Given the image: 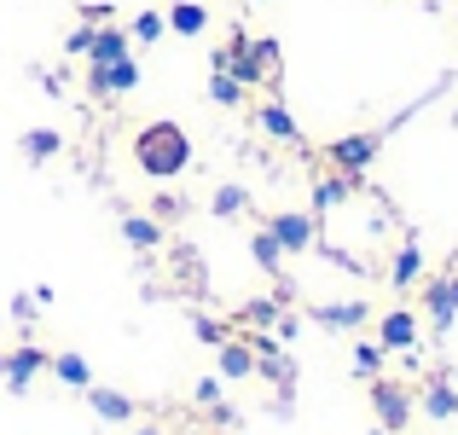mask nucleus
<instances>
[{"label":"nucleus","instance_id":"nucleus-27","mask_svg":"<svg viewBox=\"0 0 458 435\" xmlns=\"http://www.w3.org/2000/svg\"><path fill=\"white\" fill-rule=\"evenodd\" d=\"M191 337H198V343H209V348H221L226 337H233V325H226V320H209V313H198V320H191Z\"/></svg>","mask_w":458,"mask_h":435},{"label":"nucleus","instance_id":"nucleus-9","mask_svg":"<svg viewBox=\"0 0 458 435\" xmlns=\"http://www.w3.org/2000/svg\"><path fill=\"white\" fill-rule=\"evenodd\" d=\"M88 406L105 418V424H134V418H140V406L128 401L123 389H105V383H88Z\"/></svg>","mask_w":458,"mask_h":435},{"label":"nucleus","instance_id":"nucleus-24","mask_svg":"<svg viewBox=\"0 0 458 435\" xmlns=\"http://www.w3.org/2000/svg\"><path fill=\"white\" fill-rule=\"evenodd\" d=\"M128 35H134L140 47H157V41L168 35V18H163V12H140V18L128 23Z\"/></svg>","mask_w":458,"mask_h":435},{"label":"nucleus","instance_id":"nucleus-14","mask_svg":"<svg viewBox=\"0 0 458 435\" xmlns=\"http://www.w3.org/2000/svg\"><path fill=\"white\" fill-rule=\"evenodd\" d=\"M366 302H325V308H313V320L325 325V331H360L366 325Z\"/></svg>","mask_w":458,"mask_h":435},{"label":"nucleus","instance_id":"nucleus-12","mask_svg":"<svg viewBox=\"0 0 458 435\" xmlns=\"http://www.w3.org/2000/svg\"><path fill=\"white\" fill-rule=\"evenodd\" d=\"M256 128H261V134H267V140H284V145H302V128H296V116L284 111L279 99H267V105H261V111H256Z\"/></svg>","mask_w":458,"mask_h":435},{"label":"nucleus","instance_id":"nucleus-13","mask_svg":"<svg viewBox=\"0 0 458 435\" xmlns=\"http://www.w3.org/2000/svg\"><path fill=\"white\" fill-rule=\"evenodd\" d=\"M424 308H429V320H436V331H447L458 320V279H436L424 290Z\"/></svg>","mask_w":458,"mask_h":435},{"label":"nucleus","instance_id":"nucleus-31","mask_svg":"<svg viewBox=\"0 0 458 435\" xmlns=\"http://www.w3.org/2000/svg\"><path fill=\"white\" fill-rule=\"evenodd\" d=\"M35 313H41V302H35V296H12V320H18L23 331L35 325Z\"/></svg>","mask_w":458,"mask_h":435},{"label":"nucleus","instance_id":"nucleus-11","mask_svg":"<svg viewBox=\"0 0 458 435\" xmlns=\"http://www.w3.org/2000/svg\"><path fill=\"white\" fill-rule=\"evenodd\" d=\"M377 343H383V348H401V354H406V348L418 343V313H406V308L383 313V320H377Z\"/></svg>","mask_w":458,"mask_h":435},{"label":"nucleus","instance_id":"nucleus-5","mask_svg":"<svg viewBox=\"0 0 458 435\" xmlns=\"http://www.w3.org/2000/svg\"><path fill=\"white\" fill-rule=\"evenodd\" d=\"M267 233L279 238V250H284V256H302V250L319 244V221H313V215H296V209L267 215Z\"/></svg>","mask_w":458,"mask_h":435},{"label":"nucleus","instance_id":"nucleus-20","mask_svg":"<svg viewBox=\"0 0 458 435\" xmlns=\"http://www.w3.org/2000/svg\"><path fill=\"white\" fill-rule=\"evenodd\" d=\"M58 151H64V134H58V128H30V134H23V157H30V163H53Z\"/></svg>","mask_w":458,"mask_h":435},{"label":"nucleus","instance_id":"nucleus-19","mask_svg":"<svg viewBox=\"0 0 458 435\" xmlns=\"http://www.w3.org/2000/svg\"><path fill=\"white\" fill-rule=\"evenodd\" d=\"M250 256H256V268L273 273V279L284 273V250H279V238H273L267 226H261V233H250Z\"/></svg>","mask_w":458,"mask_h":435},{"label":"nucleus","instance_id":"nucleus-25","mask_svg":"<svg viewBox=\"0 0 458 435\" xmlns=\"http://www.w3.org/2000/svg\"><path fill=\"white\" fill-rule=\"evenodd\" d=\"M383 354H389L383 343H354V378H383Z\"/></svg>","mask_w":458,"mask_h":435},{"label":"nucleus","instance_id":"nucleus-26","mask_svg":"<svg viewBox=\"0 0 458 435\" xmlns=\"http://www.w3.org/2000/svg\"><path fill=\"white\" fill-rule=\"evenodd\" d=\"M174 273H180V285L203 290V256H198L191 244H174Z\"/></svg>","mask_w":458,"mask_h":435},{"label":"nucleus","instance_id":"nucleus-29","mask_svg":"<svg viewBox=\"0 0 458 435\" xmlns=\"http://www.w3.org/2000/svg\"><path fill=\"white\" fill-rule=\"evenodd\" d=\"M64 53H70V58H88V53H93V23H81V30H70Z\"/></svg>","mask_w":458,"mask_h":435},{"label":"nucleus","instance_id":"nucleus-6","mask_svg":"<svg viewBox=\"0 0 458 435\" xmlns=\"http://www.w3.org/2000/svg\"><path fill=\"white\" fill-rule=\"evenodd\" d=\"M233 76L244 81V88H261V81H273V76H279V41H273V35L250 41V47H244V58L233 64Z\"/></svg>","mask_w":458,"mask_h":435},{"label":"nucleus","instance_id":"nucleus-18","mask_svg":"<svg viewBox=\"0 0 458 435\" xmlns=\"http://www.w3.org/2000/svg\"><path fill=\"white\" fill-rule=\"evenodd\" d=\"M47 371H53L58 383H70V389H88V383H93V366H88L81 354H70V348H64V354H53V360H47Z\"/></svg>","mask_w":458,"mask_h":435},{"label":"nucleus","instance_id":"nucleus-1","mask_svg":"<svg viewBox=\"0 0 458 435\" xmlns=\"http://www.w3.org/2000/svg\"><path fill=\"white\" fill-rule=\"evenodd\" d=\"M134 163L151 180H180L191 168V134L180 123H146L134 134Z\"/></svg>","mask_w":458,"mask_h":435},{"label":"nucleus","instance_id":"nucleus-30","mask_svg":"<svg viewBox=\"0 0 458 435\" xmlns=\"http://www.w3.org/2000/svg\"><path fill=\"white\" fill-rule=\"evenodd\" d=\"M151 215H157V221H174V215H186V198H174V192H163V198L151 203Z\"/></svg>","mask_w":458,"mask_h":435},{"label":"nucleus","instance_id":"nucleus-35","mask_svg":"<svg viewBox=\"0 0 458 435\" xmlns=\"http://www.w3.org/2000/svg\"><path fill=\"white\" fill-rule=\"evenodd\" d=\"M134 435H163V430H157V424H140V430H134Z\"/></svg>","mask_w":458,"mask_h":435},{"label":"nucleus","instance_id":"nucleus-3","mask_svg":"<svg viewBox=\"0 0 458 435\" xmlns=\"http://www.w3.org/2000/svg\"><path fill=\"white\" fill-rule=\"evenodd\" d=\"M371 413H377V424L389 435H406V424H412V395L389 378H371Z\"/></svg>","mask_w":458,"mask_h":435},{"label":"nucleus","instance_id":"nucleus-17","mask_svg":"<svg viewBox=\"0 0 458 435\" xmlns=\"http://www.w3.org/2000/svg\"><path fill=\"white\" fill-rule=\"evenodd\" d=\"M123 238L134 250H157V244H163V221H157L151 209L146 215H123Z\"/></svg>","mask_w":458,"mask_h":435},{"label":"nucleus","instance_id":"nucleus-23","mask_svg":"<svg viewBox=\"0 0 458 435\" xmlns=\"http://www.w3.org/2000/svg\"><path fill=\"white\" fill-rule=\"evenodd\" d=\"M209 209L221 215V221H233V215H244V209H250V192H244V186H215Z\"/></svg>","mask_w":458,"mask_h":435},{"label":"nucleus","instance_id":"nucleus-22","mask_svg":"<svg viewBox=\"0 0 458 435\" xmlns=\"http://www.w3.org/2000/svg\"><path fill=\"white\" fill-rule=\"evenodd\" d=\"M418 406H424V413L429 418H458V389H453V383H429V389H424V401H418Z\"/></svg>","mask_w":458,"mask_h":435},{"label":"nucleus","instance_id":"nucleus-8","mask_svg":"<svg viewBox=\"0 0 458 435\" xmlns=\"http://www.w3.org/2000/svg\"><path fill=\"white\" fill-rule=\"evenodd\" d=\"M215 371H221V383H244V378H256V348H250L244 337H226V343L215 348Z\"/></svg>","mask_w":458,"mask_h":435},{"label":"nucleus","instance_id":"nucleus-7","mask_svg":"<svg viewBox=\"0 0 458 435\" xmlns=\"http://www.w3.org/2000/svg\"><path fill=\"white\" fill-rule=\"evenodd\" d=\"M47 348H35V343H23V348H6V354H0V378H6V389H30L35 378H41L47 371Z\"/></svg>","mask_w":458,"mask_h":435},{"label":"nucleus","instance_id":"nucleus-28","mask_svg":"<svg viewBox=\"0 0 458 435\" xmlns=\"http://www.w3.org/2000/svg\"><path fill=\"white\" fill-rule=\"evenodd\" d=\"M238 320H244V325H279V302H244Z\"/></svg>","mask_w":458,"mask_h":435},{"label":"nucleus","instance_id":"nucleus-16","mask_svg":"<svg viewBox=\"0 0 458 435\" xmlns=\"http://www.w3.org/2000/svg\"><path fill=\"white\" fill-rule=\"evenodd\" d=\"M163 18H168V35H203L209 30V6H198V0H174Z\"/></svg>","mask_w":458,"mask_h":435},{"label":"nucleus","instance_id":"nucleus-15","mask_svg":"<svg viewBox=\"0 0 458 435\" xmlns=\"http://www.w3.org/2000/svg\"><path fill=\"white\" fill-rule=\"evenodd\" d=\"M424 279V250H418V238H406L401 250H394V268H389V285L394 290H412Z\"/></svg>","mask_w":458,"mask_h":435},{"label":"nucleus","instance_id":"nucleus-32","mask_svg":"<svg viewBox=\"0 0 458 435\" xmlns=\"http://www.w3.org/2000/svg\"><path fill=\"white\" fill-rule=\"evenodd\" d=\"M191 401H198V406H215V401H221V378H198V383H191Z\"/></svg>","mask_w":458,"mask_h":435},{"label":"nucleus","instance_id":"nucleus-34","mask_svg":"<svg viewBox=\"0 0 458 435\" xmlns=\"http://www.w3.org/2000/svg\"><path fill=\"white\" fill-rule=\"evenodd\" d=\"M209 418H215V424H221V430H233V424H238V413H233V406H226V401H215V406H209Z\"/></svg>","mask_w":458,"mask_h":435},{"label":"nucleus","instance_id":"nucleus-21","mask_svg":"<svg viewBox=\"0 0 458 435\" xmlns=\"http://www.w3.org/2000/svg\"><path fill=\"white\" fill-rule=\"evenodd\" d=\"M209 99L221 105V111H238V105H244V81H238L233 70H215L209 76Z\"/></svg>","mask_w":458,"mask_h":435},{"label":"nucleus","instance_id":"nucleus-2","mask_svg":"<svg viewBox=\"0 0 458 435\" xmlns=\"http://www.w3.org/2000/svg\"><path fill=\"white\" fill-rule=\"evenodd\" d=\"M377 151H383V128H366V134H343V140H331V163H336V175H366L371 163H377Z\"/></svg>","mask_w":458,"mask_h":435},{"label":"nucleus","instance_id":"nucleus-4","mask_svg":"<svg viewBox=\"0 0 458 435\" xmlns=\"http://www.w3.org/2000/svg\"><path fill=\"white\" fill-rule=\"evenodd\" d=\"M140 88V64L134 58H111V64H88V93L93 99H123Z\"/></svg>","mask_w":458,"mask_h":435},{"label":"nucleus","instance_id":"nucleus-10","mask_svg":"<svg viewBox=\"0 0 458 435\" xmlns=\"http://www.w3.org/2000/svg\"><path fill=\"white\" fill-rule=\"evenodd\" d=\"M111 58H134V35L116 30V23H99V30H93V53H88V64H111Z\"/></svg>","mask_w":458,"mask_h":435},{"label":"nucleus","instance_id":"nucleus-33","mask_svg":"<svg viewBox=\"0 0 458 435\" xmlns=\"http://www.w3.org/2000/svg\"><path fill=\"white\" fill-rule=\"evenodd\" d=\"M81 23H93V30L111 23V6H105V0H88V6H81Z\"/></svg>","mask_w":458,"mask_h":435}]
</instances>
